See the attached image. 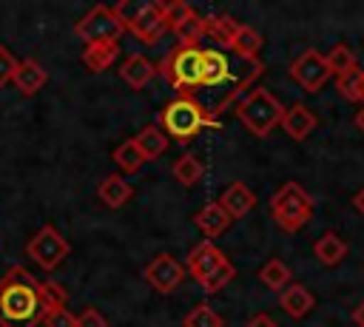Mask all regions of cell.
I'll return each instance as SVG.
<instances>
[{
  "label": "cell",
  "mask_w": 364,
  "mask_h": 327,
  "mask_svg": "<svg viewBox=\"0 0 364 327\" xmlns=\"http://www.w3.org/2000/svg\"><path fill=\"white\" fill-rule=\"evenodd\" d=\"M324 63H327V71H330V74L341 77V74H347V71H353V68H355V54H353V48H350V45L338 43V45H333V48H330V54L324 57Z\"/></svg>",
  "instance_id": "29"
},
{
  "label": "cell",
  "mask_w": 364,
  "mask_h": 327,
  "mask_svg": "<svg viewBox=\"0 0 364 327\" xmlns=\"http://www.w3.org/2000/svg\"><path fill=\"white\" fill-rule=\"evenodd\" d=\"M119 57V45L117 43H91L82 51V65L88 71H105L114 65V60Z\"/></svg>",
  "instance_id": "21"
},
{
  "label": "cell",
  "mask_w": 364,
  "mask_h": 327,
  "mask_svg": "<svg viewBox=\"0 0 364 327\" xmlns=\"http://www.w3.org/2000/svg\"><path fill=\"white\" fill-rule=\"evenodd\" d=\"M353 205H355V208H358V210L364 213V191H361V193H355V199H353Z\"/></svg>",
  "instance_id": "40"
},
{
  "label": "cell",
  "mask_w": 364,
  "mask_h": 327,
  "mask_svg": "<svg viewBox=\"0 0 364 327\" xmlns=\"http://www.w3.org/2000/svg\"><path fill=\"white\" fill-rule=\"evenodd\" d=\"M77 327H108V321H105V316L97 307H85L77 316Z\"/></svg>",
  "instance_id": "36"
},
{
  "label": "cell",
  "mask_w": 364,
  "mask_h": 327,
  "mask_svg": "<svg viewBox=\"0 0 364 327\" xmlns=\"http://www.w3.org/2000/svg\"><path fill=\"white\" fill-rule=\"evenodd\" d=\"M193 222H196V227L208 236V242L216 239V236H222V233L230 227V216L222 210L219 202H208L205 208H199L196 216H193Z\"/></svg>",
  "instance_id": "18"
},
{
  "label": "cell",
  "mask_w": 364,
  "mask_h": 327,
  "mask_svg": "<svg viewBox=\"0 0 364 327\" xmlns=\"http://www.w3.org/2000/svg\"><path fill=\"white\" fill-rule=\"evenodd\" d=\"M282 102L267 91V88H253L236 108V117L245 122V128L253 136H267L279 122H282Z\"/></svg>",
  "instance_id": "3"
},
{
  "label": "cell",
  "mask_w": 364,
  "mask_h": 327,
  "mask_svg": "<svg viewBox=\"0 0 364 327\" xmlns=\"http://www.w3.org/2000/svg\"><path fill=\"white\" fill-rule=\"evenodd\" d=\"M128 28H131L142 43H156V40L168 31V23H165V3H142V6H136V14H134V20L128 23Z\"/></svg>",
  "instance_id": "9"
},
{
  "label": "cell",
  "mask_w": 364,
  "mask_h": 327,
  "mask_svg": "<svg viewBox=\"0 0 364 327\" xmlns=\"http://www.w3.org/2000/svg\"><path fill=\"white\" fill-rule=\"evenodd\" d=\"M228 77V60L216 48H202V85H219Z\"/></svg>",
  "instance_id": "24"
},
{
  "label": "cell",
  "mask_w": 364,
  "mask_h": 327,
  "mask_svg": "<svg viewBox=\"0 0 364 327\" xmlns=\"http://www.w3.org/2000/svg\"><path fill=\"white\" fill-rule=\"evenodd\" d=\"M353 321H355L358 327H364V301L355 304V310H353Z\"/></svg>",
  "instance_id": "38"
},
{
  "label": "cell",
  "mask_w": 364,
  "mask_h": 327,
  "mask_svg": "<svg viewBox=\"0 0 364 327\" xmlns=\"http://www.w3.org/2000/svg\"><path fill=\"white\" fill-rule=\"evenodd\" d=\"M173 31H176V37H179V43H182L185 48H196L199 40L205 37V20H202L196 11H191Z\"/></svg>",
  "instance_id": "28"
},
{
  "label": "cell",
  "mask_w": 364,
  "mask_h": 327,
  "mask_svg": "<svg viewBox=\"0 0 364 327\" xmlns=\"http://www.w3.org/2000/svg\"><path fill=\"white\" fill-rule=\"evenodd\" d=\"M245 327H279V324H276V321H273L267 313H256V316H253V318H250Z\"/></svg>",
  "instance_id": "37"
},
{
  "label": "cell",
  "mask_w": 364,
  "mask_h": 327,
  "mask_svg": "<svg viewBox=\"0 0 364 327\" xmlns=\"http://www.w3.org/2000/svg\"><path fill=\"white\" fill-rule=\"evenodd\" d=\"M236 31H239V23H236L233 17H228V14H219V17H208V20H205V37L213 40L216 45L230 48Z\"/></svg>",
  "instance_id": "22"
},
{
  "label": "cell",
  "mask_w": 364,
  "mask_h": 327,
  "mask_svg": "<svg viewBox=\"0 0 364 327\" xmlns=\"http://www.w3.org/2000/svg\"><path fill=\"white\" fill-rule=\"evenodd\" d=\"M17 63H20V60H17V57H14V54H11V51H9L3 43H0V88H3V85H6L11 77H14Z\"/></svg>",
  "instance_id": "35"
},
{
  "label": "cell",
  "mask_w": 364,
  "mask_h": 327,
  "mask_svg": "<svg viewBox=\"0 0 364 327\" xmlns=\"http://www.w3.org/2000/svg\"><path fill=\"white\" fill-rule=\"evenodd\" d=\"M282 131L290 136V139H296V142H301V139H307L313 131H316V125H318V117H316V111L313 108H307V105H301V102H296V105H290L284 114H282Z\"/></svg>",
  "instance_id": "12"
},
{
  "label": "cell",
  "mask_w": 364,
  "mask_h": 327,
  "mask_svg": "<svg viewBox=\"0 0 364 327\" xmlns=\"http://www.w3.org/2000/svg\"><path fill=\"white\" fill-rule=\"evenodd\" d=\"M43 321L46 327H77V316H71L65 310V304H54L43 313Z\"/></svg>",
  "instance_id": "33"
},
{
  "label": "cell",
  "mask_w": 364,
  "mask_h": 327,
  "mask_svg": "<svg viewBox=\"0 0 364 327\" xmlns=\"http://www.w3.org/2000/svg\"><path fill=\"white\" fill-rule=\"evenodd\" d=\"M233 273H236V270H233V264L225 259V262H222V264H219V267H216V270L202 282V290H205V293H216V290H222V287L233 279Z\"/></svg>",
  "instance_id": "32"
},
{
  "label": "cell",
  "mask_w": 364,
  "mask_h": 327,
  "mask_svg": "<svg viewBox=\"0 0 364 327\" xmlns=\"http://www.w3.org/2000/svg\"><path fill=\"white\" fill-rule=\"evenodd\" d=\"M134 145L139 148L142 159L151 162V159H159V156L168 151V136H165L156 125H145V128L134 136Z\"/></svg>",
  "instance_id": "19"
},
{
  "label": "cell",
  "mask_w": 364,
  "mask_h": 327,
  "mask_svg": "<svg viewBox=\"0 0 364 327\" xmlns=\"http://www.w3.org/2000/svg\"><path fill=\"white\" fill-rule=\"evenodd\" d=\"M142 273H145V282L154 290H159V293L176 290L182 284V279H185V267L173 256H168V253H159L154 262H148Z\"/></svg>",
  "instance_id": "10"
},
{
  "label": "cell",
  "mask_w": 364,
  "mask_h": 327,
  "mask_svg": "<svg viewBox=\"0 0 364 327\" xmlns=\"http://www.w3.org/2000/svg\"><path fill=\"white\" fill-rule=\"evenodd\" d=\"M336 88H338V94H341L344 100H350V102H361V100H364V68L355 65L353 71L336 77Z\"/></svg>",
  "instance_id": "27"
},
{
  "label": "cell",
  "mask_w": 364,
  "mask_h": 327,
  "mask_svg": "<svg viewBox=\"0 0 364 327\" xmlns=\"http://www.w3.org/2000/svg\"><path fill=\"white\" fill-rule=\"evenodd\" d=\"M114 162H117V168L119 171H125V173H134V171H139L142 168V154H139V148L134 145V139H128V142H122V145H117L114 148Z\"/></svg>",
  "instance_id": "30"
},
{
  "label": "cell",
  "mask_w": 364,
  "mask_h": 327,
  "mask_svg": "<svg viewBox=\"0 0 364 327\" xmlns=\"http://www.w3.org/2000/svg\"><path fill=\"white\" fill-rule=\"evenodd\" d=\"M131 196H134V188H131V182H128L125 176H119V173H111V176H105V179L97 185V199H100L105 208H111V210L122 208Z\"/></svg>",
  "instance_id": "16"
},
{
  "label": "cell",
  "mask_w": 364,
  "mask_h": 327,
  "mask_svg": "<svg viewBox=\"0 0 364 327\" xmlns=\"http://www.w3.org/2000/svg\"><path fill=\"white\" fill-rule=\"evenodd\" d=\"M11 82L17 85V91L23 97H34L48 82V71L34 60H23V63H17V71H14Z\"/></svg>",
  "instance_id": "15"
},
{
  "label": "cell",
  "mask_w": 364,
  "mask_h": 327,
  "mask_svg": "<svg viewBox=\"0 0 364 327\" xmlns=\"http://www.w3.org/2000/svg\"><path fill=\"white\" fill-rule=\"evenodd\" d=\"M219 205H222V210H225L230 219H242V216H247V213L253 210L256 196H253V191H250L245 182H230V185L225 188V193L219 196Z\"/></svg>",
  "instance_id": "13"
},
{
  "label": "cell",
  "mask_w": 364,
  "mask_h": 327,
  "mask_svg": "<svg viewBox=\"0 0 364 327\" xmlns=\"http://www.w3.org/2000/svg\"><path fill=\"white\" fill-rule=\"evenodd\" d=\"M154 74H156L154 63H151L148 57H142V54H131V57H125V63L119 65V80H122L128 88H134V91L145 88Z\"/></svg>",
  "instance_id": "14"
},
{
  "label": "cell",
  "mask_w": 364,
  "mask_h": 327,
  "mask_svg": "<svg viewBox=\"0 0 364 327\" xmlns=\"http://www.w3.org/2000/svg\"><path fill=\"white\" fill-rule=\"evenodd\" d=\"M46 313L40 282L23 267H14L0 282V324L3 327H34Z\"/></svg>",
  "instance_id": "1"
},
{
  "label": "cell",
  "mask_w": 364,
  "mask_h": 327,
  "mask_svg": "<svg viewBox=\"0 0 364 327\" xmlns=\"http://www.w3.org/2000/svg\"><path fill=\"white\" fill-rule=\"evenodd\" d=\"M279 307L290 316V318H304L313 307H316V296L304 287V284H287L279 296Z\"/></svg>",
  "instance_id": "17"
},
{
  "label": "cell",
  "mask_w": 364,
  "mask_h": 327,
  "mask_svg": "<svg viewBox=\"0 0 364 327\" xmlns=\"http://www.w3.org/2000/svg\"><path fill=\"white\" fill-rule=\"evenodd\" d=\"M290 74H293V80H296L304 91H318V88L327 82V77H330L327 63H324V57H321L316 48H307L304 54H299V57L293 60V65H290Z\"/></svg>",
  "instance_id": "8"
},
{
  "label": "cell",
  "mask_w": 364,
  "mask_h": 327,
  "mask_svg": "<svg viewBox=\"0 0 364 327\" xmlns=\"http://www.w3.org/2000/svg\"><path fill=\"white\" fill-rule=\"evenodd\" d=\"M28 256L43 267V270H54L57 264H63V259L68 256V242H65V236L54 227V225H43L40 227V233L28 242Z\"/></svg>",
  "instance_id": "7"
},
{
  "label": "cell",
  "mask_w": 364,
  "mask_h": 327,
  "mask_svg": "<svg viewBox=\"0 0 364 327\" xmlns=\"http://www.w3.org/2000/svg\"><path fill=\"white\" fill-rule=\"evenodd\" d=\"M262 45H264V40H262V34L256 28L239 26V31H236V37L230 43V51H236L239 60H256V54L262 51Z\"/></svg>",
  "instance_id": "23"
},
{
  "label": "cell",
  "mask_w": 364,
  "mask_h": 327,
  "mask_svg": "<svg viewBox=\"0 0 364 327\" xmlns=\"http://www.w3.org/2000/svg\"><path fill=\"white\" fill-rule=\"evenodd\" d=\"M125 31V26L117 20L114 9L111 6H94L77 26H74V34L80 40H85L88 45L91 43H117V37Z\"/></svg>",
  "instance_id": "6"
},
{
  "label": "cell",
  "mask_w": 364,
  "mask_h": 327,
  "mask_svg": "<svg viewBox=\"0 0 364 327\" xmlns=\"http://www.w3.org/2000/svg\"><path fill=\"white\" fill-rule=\"evenodd\" d=\"M222 324H225V321H222V316H219L213 307L196 304V307L188 313V318H185L182 327H222Z\"/></svg>",
  "instance_id": "31"
},
{
  "label": "cell",
  "mask_w": 364,
  "mask_h": 327,
  "mask_svg": "<svg viewBox=\"0 0 364 327\" xmlns=\"http://www.w3.org/2000/svg\"><path fill=\"white\" fill-rule=\"evenodd\" d=\"M259 282H262L267 290H284L287 282H290V267H287L282 259H270V262L262 264Z\"/></svg>",
  "instance_id": "26"
},
{
  "label": "cell",
  "mask_w": 364,
  "mask_h": 327,
  "mask_svg": "<svg viewBox=\"0 0 364 327\" xmlns=\"http://www.w3.org/2000/svg\"><path fill=\"white\" fill-rule=\"evenodd\" d=\"M191 11H193V9H191L188 3H182V0L165 3V23H168V28H176V26H179Z\"/></svg>",
  "instance_id": "34"
},
{
  "label": "cell",
  "mask_w": 364,
  "mask_h": 327,
  "mask_svg": "<svg viewBox=\"0 0 364 327\" xmlns=\"http://www.w3.org/2000/svg\"><path fill=\"white\" fill-rule=\"evenodd\" d=\"M313 253H316V259H318L321 264L333 267V264H338V262L347 256V242H344L338 233L327 230L324 236H318V239H316V245H313Z\"/></svg>",
  "instance_id": "20"
},
{
  "label": "cell",
  "mask_w": 364,
  "mask_h": 327,
  "mask_svg": "<svg viewBox=\"0 0 364 327\" xmlns=\"http://www.w3.org/2000/svg\"><path fill=\"white\" fill-rule=\"evenodd\" d=\"M355 128H358V131L364 134V108H361V111L355 114Z\"/></svg>",
  "instance_id": "39"
},
{
  "label": "cell",
  "mask_w": 364,
  "mask_h": 327,
  "mask_svg": "<svg viewBox=\"0 0 364 327\" xmlns=\"http://www.w3.org/2000/svg\"><path fill=\"white\" fill-rule=\"evenodd\" d=\"M171 173H173V179H176L182 188H193V185L202 179L205 165H202V159H199V156H193V154H182V156L173 162Z\"/></svg>",
  "instance_id": "25"
},
{
  "label": "cell",
  "mask_w": 364,
  "mask_h": 327,
  "mask_svg": "<svg viewBox=\"0 0 364 327\" xmlns=\"http://www.w3.org/2000/svg\"><path fill=\"white\" fill-rule=\"evenodd\" d=\"M162 125L165 131L176 139V142H191L202 125H213V119L205 117V111L199 108V102H193L191 97H176L165 111H162Z\"/></svg>",
  "instance_id": "4"
},
{
  "label": "cell",
  "mask_w": 364,
  "mask_h": 327,
  "mask_svg": "<svg viewBox=\"0 0 364 327\" xmlns=\"http://www.w3.org/2000/svg\"><path fill=\"white\" fill-rule=\"evenodd\" d=\"M270 213L282 230L296 233L299 227H304L310 222L313 199H310V193H304V188L299 182H284L270 199Z\"/></svg>",
  "instance_id": "2"
},
{
  "label": "cell",
  "mask_w": 364,
  "mask_h": 327,
  "mask_svg": "<svg viewBox=\"0 0 364 327\" xmlns=\"http://www.w3.org/2000/svg\"><path fill=\"white\" fill-rule=\"evenodd\" d=\"M162 77L173 88H196L202 85V48H176L162 63Z\"/></svg>",
  "instance_id": "5"
},
{
  "label": "cell",
  "mask_w": 364,
  "mask_h": 327,
  "mask_svg": "<svg viewBox=\"0 0 364 327\" xmlns=\"http://www.w3.org/2000/svg\"><path fill=\"white\" fill-rule=\"evenodd\" d=\"M222 262H225V253H222L213 242L205 239V242H199V245L188 253V270H185V273H191V276L202 284V282H205Z\"/></svg>",
  "instance_id": "11"
}]
</instances>
